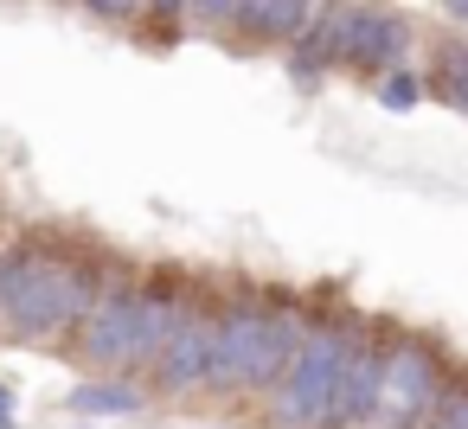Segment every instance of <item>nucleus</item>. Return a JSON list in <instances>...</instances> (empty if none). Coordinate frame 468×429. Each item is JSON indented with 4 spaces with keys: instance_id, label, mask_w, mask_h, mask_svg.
<instances>
[{
    "instance_id": "f257e3e1",
    "label": "nucleus",
    "mask_w": 468,
    "mask_h": 429,
    "mask_svg": "<svg viewBox=\"0 0 468 429\" xmlns=\"http://www.w3.org/2000/svg\"><path fill=\"white\" fill-rule=\"evenodd\" d=\"M110 276H116V263L71 250V244H46V237L0 250V340L71 346V333L84 327V314Z\"/></svg>"
},
{
    "instance_id": "f03ea898",
    "label": "nucleus",
    "mask_w": 468,
    "mask_h": 429,
    "mask_svg": "<svg viewBox=\"0 0 468 429\" xmlns=\"http://www.w3.org/2000/svg\"><path fill=\"white\" fill-rule=\"evenodd\" d=\"M308 327H314V314L295 295H270V288L225 295L199 391H212V397H270L276 378L289 371L295 346L308 340Z\"/></svg>"
},
{
    "instance_id": "7ed1b4c3",
    "label": "nucleus",
    "mask_w": 468,
    "mask_h": 429,
    "mask_svg": "<svg viewBox=\"0 0 468 429\" xmlns=\"http://www.w3.org/2000/svg\"><path fill=\"white\" fill-rule=\"evenodd\" d=\"M366 327H372V320H359V314H334V320L321 314V320L308 327V340L295 346L289 371H282L276 391L263 397V410H270L276 429H321V416L334 410L340 371H346L353 346L366 340Z\"/></svg>"
},
{
    "instance_id": "20e7f679",
    "label": "nucleus",
    "mask_w": 468,
    "mask_h": 429,
    "mask_svg": "<svg viewBox=\"0 0 468 429\" xmlns=\"http://www.w3.org/2000/svg\"><path fill=\"white\" fill-rule=\"evenodd\" d=\"M71 352L90 365V371H103V378H135V371H148V359H142V282L116 263V276L103 282V295L90 301V314H84V327L71 333Z\"/></svg>"
},
{
    "instance_id": "39448f33",
    "label": "nucleus",
    "mask_w": 468,
    "mask_h": 429,
    "mask_svg": "<svg viewBox=\"0 0 468 429\" xmlns=\"http://www.w3.org/2000/svg\"><path fill=\"white\" fill-rule=\"evenodd\" d=\"M449 378H455V365L442 359L436 340H417V333L385 340V384H378V416L372 423H385V429H423L430 410H436V397L449 391Z\"/></svg>"
},
{
    "instance_id": "423d86ee",
    "label": "nucleus",
    "mask_w": 468,
    "mask_h": 429,
    "mask_svg": "<svg viewBox=\"0 0 468 429\" xmlns=\"http://www.w3.org/2000/svg\"><path fill=\"white\" fill-rule=\"evenodd\" d=\"M212 333H218V301H212L206 288H186L180 320H174V333H167L161 359L148 365V378H154L167 397L199 391V384H206V359H212Z\"/></svg>"
},
{
    "instance_id": "0eeeda50",
    "label": "nucleus",
    "mask_w": 468,
    "mask_h": 429,
    "mask_svg": "<svg viewBox=\"0 0 468 429\" xmlns=\"http://www.w3.org/2000/svg\"><path fill=\"white\" fill-rule=\"evenodd\" d=\"M378 384H385V333L366 327V340L353 346L346 371H340V391H334V410L321 416V429H372L378 416Z\"/></svg>"
},
{
    "instance_id": "6e6552de",
    "label": "nucleus",
    "mask_w": 468,
    "mask_h": 429,
    "mask_svg": "<svg viewBox=\"0 0 468 429\" xmlns=\"http://www.w3.org/2000/svg\"><path fill=\"white\" fill-rule=\"evenodd\" d=\"M410 39H417V33H410V20H404V14L359 0V14H353V33H346L340 65H346V71H359V78H385L391 65H404Z\"/></svg>"
},
{
    "instance_id": "1a4fd4ad",
    "label": "nucleus",
    "mask_w": 468,
    "mask_h": 429,
    "mask_svg": "<svg viewBox=\"0 0 468 429\" xmlns=\"http://www.w3.org/2000/svg\"><path fill=\"white\" fill-rule=\"evenodd\" d=\"M353 14H359V0H314L308 33H302L295 46H282V52H289V78H295L302 90H314V84L340 65L346 33H353Z\"/></svg>"
},
{
    "instance_id": "9d476101",
    "label": "nucleus",
    "mask_w": 468,
    "mask_h": 429,
    "mask_svg": "<svg viewBox=\"0 0 468 429\" xmlns=\"http://www.w3.org/2000/svg\"><path fill=\"white\" fill-rule=\"evenodd\" d=\"M142 403H148V391L135 378H90V384H78L65 397L71 416H135Z\"/></svg>"
},
{
    "instance_id": "9b49d317",
    "label": "nucleus",
    "mask_w": 468,
    "mask_h": 429,
    "mask_svg": "<svg viewBox=\"0 0 468 429\" xmlns=\"http://www.w3.org/2000/svg\"><path fill=\"white\" fill-rule=\"evenodd\" d=\"M423 90H436V97L468 122V39H442V46L430 52V78H423Z\"/></svg>"
},
{
    "instance_id": "f8f14e48",
    "label": "nucleus",
    "mask_w": 468,
    "mask_h": 429,
    "mask_svg": "<svg viewBox=\"0 0 468 429\" xmlns=\"http://www.w3.org/2000/svg\"><path fill=\"white\" fill-rule=\"evenodd\" d=\"M238 14H244V0H186V33H206V39H225L238 33Z\"/></svg>"
},
{
    "instance_id": "ddd939ff",
    "label": "nucleus",
    "mask_w": 468,
    "mask_h": 429,
    "mask_svg": "<svg viewBox=\"0 0 468 429\" xmlns=\"http://www.w3.org/2000/svg\"><path fill=\"white\" fill-rule=\"evenodd\" d=\"M372 90H378V103H385L391 116H410V110L423 103V71H410V65H391L385 78H372Z\"/></svg>"
},
{
    "instance_id": "4468645a",
    "label": "nucleus",
    "mask_w": 468,
    "mask_h": 429,
    "mask_svg": "<svg viewBox=\"0 0 468 429\" xmlns=\"http://www.w3.org/2000/svg\"><path fill=\"white\" fill-rule=\"evenodd\" d=\"M423 429H468V371H455L449 378V391L436 397V410H430V423Z\"/></svg>"
},
{
    "instance_id": "2eb2a0df",
    "label": "nucleus",
    "mask_w": 468,
    "mask_h": 429,
    "mask_svg": "<svg viewBox=\"0 0 468 429\" xmlns=\"http://www.w3.org/2000/svg\"><path fill=\"white\" fill-rule=\"evenodd\" d=\"M314 20V0H276V26H270V46H295Z\"/></svg>"
},
{
    "instance_id": "dca6fc26",
    "label": "nucleus",
    "mask_w": 468,
    "mask_h": 429,
    "mask_svg": "<svg viewBox=\"0 0 468 429\" xmlns=\"http://www.w3.org/2000/svg\"><path fill=\"white\" fill-rule=\"evenodd\" d=\"M270 26H276V0H244V14H238V46H270Z\"/></svg>"
},
{
    "instance_id": "f3484780",
    "label": "nucleus",
    "mask_w": 468,
    "mask_h": 429,
    "mask_svg": "<svg viewBox=\"0 0 468 429\" xmlns=\"http://www.w3.org/2000/svg\"><path fill=\"white\" fill-rule=\"evenodd\" d=\"M78 7H84L90 20H103V26H142L148 0H78Z\"/></svg>"
},
{
    "instance_id": "a211bd4d",
    "label": "nucleus",
    "mask_w": 468,
    "mask_h": 429,
    "mask_svg": "<svg viewBox=\"0 0 468 429\" xmlns=\"http://www.w3.org/2000/svg\"><path fill=\"white\" fill-rule=\"evenodd\" d=\"M154 33H180V20H186V0H148V14H142Z\"/></svg>"
},
{
    "instance_id": "6ab92c4d",
    "label": "nucleus",
    "mask_w": 468,
    "mask_h": 429,
    "mask_svg": "<svg viewBox=\"0 0 468 429\" xmlns=\"http://www.w3.org/2000/svg\"><path fill=\"white\" fill-rule=\"evenodd\" d=\"M20 423V397H14V384H0V429H14Z\"/></svg>"
},
{
    "instance_id": "aec40b11",
    "label": "nucleus",
    "mask_w": 468,
    "mask_h": 429,
    "mask_svg": "<svg viewBox=\"0 0 468 429\" xmlns=\"http://www.w3.org/2000/svg\"><path fill=\"white\" fill-rule=\"evenodd\" d=\"M442 14H449L455 26H468V0H442Z\"/></svg>"
}]
</instances>
